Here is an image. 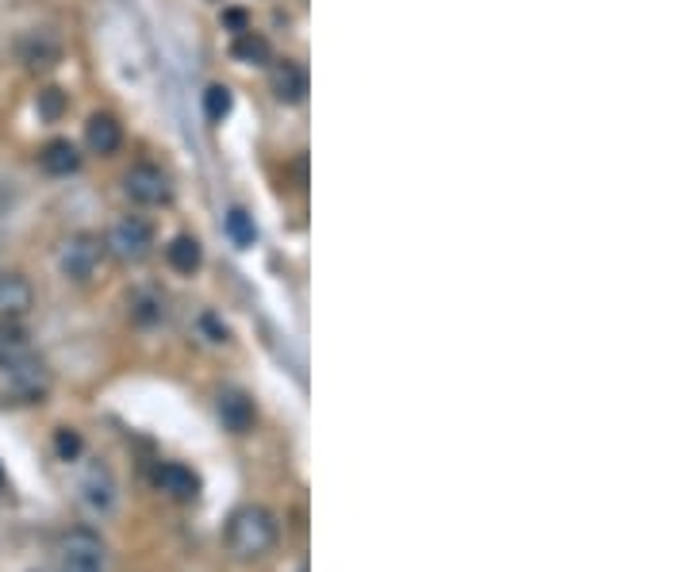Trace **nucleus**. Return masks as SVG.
<instances>
[{
    "mask_svg": "<svg viewBox=\"0 0 691 572\" xmlns=\"http://www.w3.org/2000/svg\"><path fill=\"white\" fill-rule=\"evenodd\" d=\"M227 235L235 246H254V238H258V227H254V220L243 212V208H231L227 212Z\"/></svg>",
    "mask_w": 691,
    "mask_h": 572,
    "instance_id": "obj_18",
    "label": "nucleus"
},
{
    "mask_svg": "<svg viewBox=\"0 0 691 572\" xmlns=\"http://www.w3.org/2000/svg\"><path fill=\"white\" fill-rule=\"evenodd\" d=\"M124 192L134 205H165L169 200V177L157 165H134L124 177Z\"/></svg>",
    "mask_w": 691,
    "mask_h": 572,
    "instance_id": "obj_7",
    "label": "nucleus"
},
{
    "mask_svg": "<svg viewBox=\"0 0 691 572\" xmlns=\"http://www.w3.org/2000/svg\"><path fill=\"white\" fill-rule=\"evenodd\" d=\"M73 495H78V503L93 518H112L119 507V488L104 465H89V469L78 477V492Z\"/></svg>",
    "mask_w": 691,
    "mask_h": 572,
    "instance_id": "obj_5",
    "label": "nucleus"
},
{
    "mask_svg": "<svg viewBox=\"0 0 691 572\" xmlns=\"http://www.w3.org/2000/svg\"><path fill=\"white\" fill-rule=\"evenodd\" d=\"M215 411H220V423L227 427L231 434L254 431V419H258L254 400L246 393H238V388H223V393L215 396Z\"/></svg>",
    "mask_w": 691,
    "mask_h": 572,
    "instance_id": "obj_8",
    "label": "nucleus"
},
{
    "mask_svg": "<svg viewBox=\"0 0 691 572\" xmlns=\"http://www.w3.org/2000/svg\"><path fill=\"white\" fill-rule=\"evenodd\" d=\"M223 541L238 561H258L277 546V518L266 507H238L231 515Z\"/></svg>",
    "mask_w": 691,
    "mask_h": 572,
    "instance_id": "obj_2",
    "label": "nucleus"
},
{
    "mask_svg": "<svg viewBox=\"0 0 691 572\" xmlns=\"http://www.w3.org/2000/svg\"><path fill=\"white\" fill-rule=\"evenodd\" d=\"M39 165L50 173V177H70V173L81 170V150L73 147L70 139H55V142H47V147H43Z\"/></svg>",
    "mask_w": 691,
    "mask_h": 572,
    "instance_id": "obj_12",
    "label": "nucleus"
},
{
    "mask_svg": "<svg viewBox=\"0 0 691 572\" xmlns=\"http://www.w3.org/2000/svg\"><path fill=\"white\" fill-rule=\"evenodd\" d=\"M231 89L227 85H212L204 93V112H208V119H212V124H223V119L231 116Z\"/></svg>",
    "mask_w": 691,
    "mask_h": 572,
    "instance_id": "obj_19",
    "label": "nucleus"
},
{
    "mask_svg": "<svg viewBox=\"0 0 691 572\" xmlns=\"http://www.w3.org/2000/svg\"><path fill=\"white\" fill-rule=\"evenodd\" d=\"M269 39L266 35H258V32H243L235 39V58L238 62H250V66H266L269 62Z\"/></svg>",
    "mask_w": 691,
    "mask_h": 572,
    "instance_id": "obj_16",
    "label": "nucleus"
},
{
    "mask_svg": "<svg viewBox=\"0 0 691 572\" xmlns=\"http://www.w3.org/2000/svg\"><path fill=\"white\" fill-rule=\"evenodd\" d=\"M58 454H62V462H73V457L81 454V439L73 431H58Z\"/></svg>",
    "mask_w": 691,
    "mask_h": 572,
    "instance_id": "obj_21",
    "label": "nucleus"
},
{
    "mask_svg": "<svg viewBox=\"0 0 691 572\" xmlns=\"http://www.w3.org/2000/svg\"><path fill=\"white\" fill-rule=\"evenodd\" d=\"M0 373H4L9 396H16V400H24V404L43 400L50 388L47 365L32 353L27 338L12 327H0Z\"/></svg>",
    "mask_w": 691,
    "mask_h": 572,
    "instance_id": "obj_1",
    "label": "nucleus"
},
{
    "mask_svg": "<svg viewBox=\"0 0 691 572\" xmlns=\"http://www.w3.org/2000/svg\"><path fill=\"white\" fill-rule=\"evenodd\" d=\"M62 108H66L62 89H47V93H39V116L58 119V116H62Z\"/></svg>",
    "mask_w": 691,
    "mask_h": 572,
    "instance_id": "obj_20",
    "label": "nucleus"
},
{
    "mask_svg": "<svg viewBox=\"0 0 691 572\" xmlns=\"http://www.w3.org/2000/svg\"><path fill=\"white\" fill-rule=\"evenodd\" d=\"M154 246V227L139 215H124L104 238V250H112L119 261H142Z\"/></svg>",
    "mask_w": 691,
    "mask_h": 572,
    "instance_id": "obj_6",
    "label": "nucleus"
},
{
    "mask_svg": "<svg viewBox=\"0 0 691 572\" xmlns=\"http://www.w3.org/2000/svg\"><path fill=\"white\" fill-rule=\"evenodd\" d=\"M35 304V289L27 277L20 273H0V315H24Z\"/></svg>",
    "mask_w": 691,
    "mask_h": 572,
    "instance_id": "obj_13",
    "label": "nucleus"
},
{
    "mask_svg": "<svg viewBox=\"0 0 691 572\" xmlns=\"http://www.w3.org/2000/svg\"><path fill=\"white\" fill-rule=\"evenodd\" d=\"M104 243L96 235H70L62 246H58V269H62V277L66 281H78V284H85V281H93V273L101 269V261H104Z\"/></svg>",
    "mask_w": 691,
    "mask_h": 572,
    "instance_id": "obj_4",
    "label": "nucleus"
},
{
    "mask_svg": "<svg viewBox=\"0 0 691 572\" xmlns=\"http://www.w3.org/2000/svg\"><path fill=\"white\" fill-rule=\"evenodd\" d=\"M85 142L93 154H116L119 142H124V127H119L116 116H108V112H96L85 124Z\"/></svg>",
    "mask_w": 691,
    "mask_h": 572,
    "instance_id": "obj_10",
    "label": "nucleus"
},
{
    "mask_svg": "<svg viewBox=\"0 0 691 572\" xmlns=\"http://www.w3.org/2000/svg\"><path fill=\"white\" fill-rule=\"evenodd\" d=\"M131 315H134V323H142V327H150V323H162L165 300L157 296V292H134V296H131Z\"/></svg>",
    "mask_w": 691,
    "mask_h": 572,
    "instance_id": "obj_17",
    "label": "nucleus"
},
{
    "mask_svg": "<svg viewBox=\"0 0 691 572\" xmlns=\"http://www.w3.org/2000/svg\"><path fill=\"white\" fill-rule=\"evenodd\" d=\"M165 258H169V266L177 269V273H192V269H200V243L192 235H181V238H173L169 250H165Z\"/></svg>",
    "mask_w": 691,
    "mask_h": 572,
    "instance_id": "obj_15",
    "label": "nucleus"
},
{
    "mask_svg": "<svg viewBox=\"0 0 691 572\" xmlns=\"http://www.w3.org/2000/svg\"><path fill=\"white\" fill-rule=\"evenodd\" d=\"M227 24H231V27H238V32H243V27H246V16H243V12H227Z\"/></svg>",
    "mask_w": 691,
    "mask_h": 572,
    "instance_id": "obj_22",
    "label": "nucleus"
},
{
    "mask_svg": "<svg viewBox=\"0 0 691 572\" xmlns=\"http://www.w3.org/2000/svg\"><path fill=\"white\" fill-rule=\"evenodd\" d=\"M273 89H277V101L284 104H296L307 96V73L300 70L296 62H284L281 70L273 73Z\"/></svg>",
    "mask_w": 691,
    "mask_h": 572,
    "instance_id": "obj_14",
    "label": "nucleus"
},
{
    "mask_svg": "<svg viewBox=\"0 0 691 572\" xmlns=\"http://www.w3.org/2000/svg\"><path fill=\"white\" fill-rule=\"evenodd\" d=\"M154 480H157V488H162V492L173 495V500H197V492H200L197 472L185 469V465H177V462L157 465Z\"/></svg>",
    "mask_w": 691,
    "mask_h": 572,
    "instance_id": "obj_9",
    "label": "nucleus"
},
{
    "mask_svg": "<svg viewBox=\"0 0 691 572\" xmlns=\"http://www.w3.org/2000/svg\"><path fill=\"white\" fill-rule=\"evenodd\" d=\"M58 572H108V546L96 530L89 526H73L58 541Z\"/></svg>",
    "mask_w": 691,
    "mask_h": 572,
    "instance_id": "obj_3",
    "label": "nucleus"
},
{
    "mask_svg": "<svg viewBox=\"0 0 691 572\" xmlns=\"http://www.w3.org/2000/svg\"><path fill=\"white\" fill-rule=\"evenodd\" d=\"M20 58H24L32 70H50V66L62 58V43L50 32H32L24 43H20Z\"/></svg>",
    "mask_w": 691,
    "mask_h": 572,
    "instance_id": "obj_11",
    "label": "nucleus"
}]
</instances>
